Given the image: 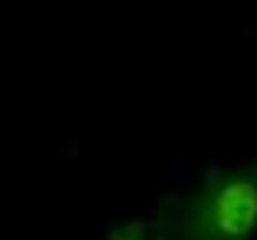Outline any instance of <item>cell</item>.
<instances>
[{
  "instance_id": "cell-1",
  "label": "cell",
  "mask_w": 257,
  "mask_h": 240,
  "mask_svg": "<svg viewBox=\"0 0 257 240\" xmlns=\"http://www.w3.org/2000/svg\"><path fill=\"white\" fill-rule=\"evenodd\" d=\"M149 240H257V161L204 168L155 207Z\"/></svg>"
},
{
  "instance_id": "cell-2",
  "label": "cell",
  "mask_w": 257,
  "mask_h": 240,
  "mask_svg": "<svg viewBox=\"0 0 257 240\" xmlns=\"http://www.w3.org/2000/svg\"><path fill=\"white\" fill-rule=\"evenodd\" d=\"M106 240H149V227L145 220H125V224L112 227Z\"/></svg>"
}]
</instances>
